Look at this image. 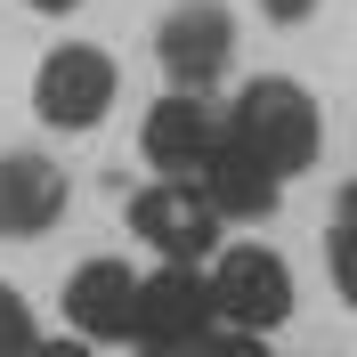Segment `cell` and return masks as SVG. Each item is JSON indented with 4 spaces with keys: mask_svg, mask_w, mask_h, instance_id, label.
<instances>
[{
    "mask_svg": "<svg viewBox=\"0 0 357 357\" xmlns=\"http://www.w3.org/2000/svg\"><path fill=\"white\" fill-rule=\"evenodd\" d=\"M325 260H333V284H341V301L357 309V220H341V227H333Z\"/></svg>",
    "mask_w": 357,
    "mask_h": 357,
    "instance_id": "cell-12",
    "label": "cell"
},
{
    "mask_svg": "<svg viewBox=\"0 0 357 357\" xmlns=\"http://www.w3.org/2000/svg\"><path fill=\"white\" fill-rule=\"evenodd\" d=\"M211 325H220V292H211V276H195L187 260L155 268L146 276V292H138V349L146 357H203L211 349Z\"/></svg>",
    "mask_w": 357,
    "mask_h": 357,
    "instance_id": "cell-2",
    "label": "cell"
},
{
    "mask_svg": "<svg viewBox=\"0 0 357 357\" xmlns=\"http://www.w3.org/2000/svg\"><path fill=\"white\" fill-rule=\"evenodd\" d=\"M227 138V122L203 98H187V89H171L155 114H146V130H138V146H146V162L155 171H171V178H195L203 162H211V146Z\"/></svg>",
    "mask_w": 357,
    "mask_h": 357,
    "instance_id": "cell-8",
    "label": "cell"
},
{
    "mask_svg": "<svg viewBox=\"0 0 357 357\" xmlns=\"http://www.w3.org/2000/svg\"><path fill=\"white\" fill-rule=\"evenodd\" d=\"M106 106H114V57L106 49L66 41V49L41 57V73H33V114H41L49 130H89Z\"/></svg>",
    "mask_w": 357,
    "mask_h": 357,
    "instance_id": "cell-3",
    "label": "cell"
},
{
    "mask_svg": "<svg viewBox=\"0 0 357 357\" xmlns=\"http://www.w3.org/2000/svg\"><path fill=\"white\" fill-rule=\"evenodd\" d=\"M227 130L244 138L252 155L268 162V171H309L317 146H325V122H317V98L301 82H284V73H260V82L236 98V114H227Z\"/></svg>",
    "mask_w": 357,
    "mask_h": 357,
    "instance_id": "cell-1",
    "label": "cell"
},
{
    "mask_svg": "<svg viewBox=\"0 0 357 357\" xmlns=\"http://www.w3.org/2000/svg\"><path fill=\"white\" fill-rule=\"evenodd\" d=\"M138 292H146V276H130L122 260H82L66 276V317L82 341H122L138 333Z\"/></svg>",
    "mask_w": 357,
    "mask_h": 357,
    "instance_id": "cell-7",
    "label": "cell"
},
{
    "mask_svg": "<svg viewBox=\"0 0 357 357\" xmlns=\"http://www.w3.org/2000/svg\"><path fill=\"white\" fill-rule=\"evenodd\" d=\"M66 211V171L49 155H0V236H41Z\"/></svg>",
    "mask_w": 357,
    "mask_h": 357,
    "instance_id": "cell-10",
    "label": "cell"
},
{
    "mask_svg": "<svg viewBox=\"0 0 357 357\" xmlns=\"http://www.w3.org/2000/svg\"><path fill=\"white\" fill-rule=\"evenodd\" d=\"M33 8H41V17H66V8H82V0H33Z\"/></svg>",
    "mask_w": 357,
    "mask_h": 357,
    "instance_id": "cell-16",
    "label": "cell"
},
{
    "mask_svg": "<svg viewBox=\"0 0 357 357\" xmlns=\"http://www.w3.org/2000/svg\"><path fill=\"white\" fill-rule=\"evenodd\" d=\"M195 187L211 195V211H220V220H268V211H276V187H284V171H268V162L252 155L244 138L227 130L220 146H211V162L195 171Z\"/></svg>",
    "mask_w": 357,
    "mask_h": 357,
    "instance_id": "cell-9",
    "label": "cell"
},
{
    "mask_svg": "<svg viewBox=\"0 0 357 357\" xmlns=\"http://www.w3.org/2000/svg\"><path fill=\"white\" fill-rule=\"evenodd\" d=\"M260 8H268L276 24H301V17H317V0H260Z\"/></svg>",
    "mask_w": 357,
    "mask_h": 357,
    "instance_id": "cell-14",
    "label": "cell"
},
{
    "mask_svg": "<svg viewBox=\"0 0 357 357\" xmlns=\"http://www.w3.org/2000/svg\"><path fill=\"white\" fill-rule=\"evenodd\" d=\"M227 49H236V17H227L220 0H187V8H171L162 33H155L162 73H171V89H187V98H203V89L227 73Z\"/></svg>",
    "mask_w": 357,
    "mask_h": 357,
    "instance_id": "cell-5",
    "label": "cell"
},
{
    "mask_svg": "<svg viewBox=\"0 0 357 357\" xmlns=\"http://www.w3.org/2000/svg\"><path fill=\"white\" fill-rule=\"evenodd\" d=\"M341 203H349V220H357V178H349V195H341Z\"/></svg>",
    "mask_w": 357,
    "mask_h": 357,
    "instance_id": "cell-17",
    "label": "cell"
},
{
    "mask_svg": "<svg viewBox=\"0 0 357 357\" xmlns=\"http://www.w3.org/2000/svg\"><path fill=\"white\" fill-rule=\"evenodd\" d=\"M211 292H220V317L236 325V333H268V325H284V317H292V268L276 260L268 244L220 252Z\"/></svg>",
    "mask_w": 357,
    "mask_h": 357,
    "instance_id": "cell-6",
    "label": "cell"
},
{
    "mask_svg": "<svg viewBox=\"0 0 357 357\" xmlns=\"http://www.w3.org/2000/svg\"><path fill=\"white\" fill-rule=\"evenodd\" d=\"M203 357H268V349H260V333H220Z\"/></svg>",
    "mask_w": 357,
    "mask_h": 357,
    "instance_id": "cell-13",
    "label": "cell"
},
{
    "mask_svg": "<svg viewBox=\"0 0 357 357\" xmlns=\"http://www.w3.org/2000/svg\"><path fill=\"white\" fill-rule=\"evenodd\" d=\"M41 333H33V309H24L17 284H0V357H33Z\"/></svg>",
    "mask_w": 357,
    "mask_h": 357,
    "instance_id": "cell-11",
    "label": "cell"
},
{
    "mask_svg": "<svg viewBox=\"0 0 357 357\" xmlns=\"http://www.w3.org/2000/svg\"><path fill=\"white\" fill-rule=\"evenodd\" d=\"M33 357H89V341H41Z\"/></svg>",
    "mask_w": 357,
    "mask_h": 357,
    "instance_id": "cell-15",
    "label": "cell"
},
{
    "mask_svg": "<svg viewBox=\"0 0 357 357\" xmlns=\"http://www.w3.org/2000/svg\"><path fill=\"white\" fill-rule=\"evenodd\" d=\"M130 236H146L162 260L195 268L203 252L220 244V211H211V195H203L195 178H162V187H138L130 195Z\"/></svg>",
    "mask_w": 357,
    "mask_h": 357,
    "instance_id": "cell-4",
    "label": "cell"
}]
</instances>
